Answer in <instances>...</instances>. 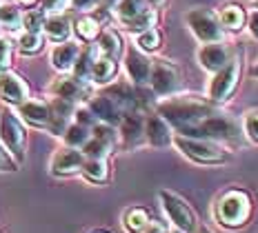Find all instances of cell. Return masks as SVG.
<instances>
[{
	"instance_id": "45",
	"label": "cell",
	"mask_w": 258,
	"mask_h": 233,
	"mask_svg": "<svg viewBox=\"0 0 258 233\" xmlns=\"http://www.w3.org/2000/svg\"><path fill=\"white\" fill-rule=\"evenodd\" d=\"M196 233H212V231H209L207 226H198V229H196Z\"/></svg>"
},
{
	"instance_id": "23",
	"label": "cell",
	"mask_w": 258,
	"mask_h": 233,
	"mask_svg": "<svg viewBox=\"0 0 258 233\" xmlns=\"http://www.w3.org/2000/svg\"><path fill=\"white\" fill-rule=\"evenodd\" d=\"M80 171H83V176L87 178L89 182L105 184L107 180H109V167H107L105 158H87Z\"/></svg>"
},
{
	"instance_id": "8",
	"label": "cell",
	"mask_w": 258,
	"mask_h": 233,
	"mask_svg": "<svg viewBox=\"0 0 258 233\" xmlns=\"http://www.w3.org/2000/svg\"><path fill=\"white\" fill-rule=\"evenodd\" d=\"M0 140L5 142L12 153L18 160L25 156V127L16 118L14 111H3L0 113Z\"/></svg>"
},
{
	"instance_id": "6",
	"label": "cell",
	"mask_w": 258,
	"mask_h": 233,
	"mask_svg": "<svg viewBox=\"0 0 258 233\" xmlns=\"http://www.w3.org/2000/svg\"><path fill=\"white\" fill-rule=\"evenodd\" d=\"M240 56H234L229 58L227 64L225 67H220L216 75H214L212 85H209V96L207 98L212 102H216V105H223V102H227L232 98V94L236 91V87H238V80H240Z\"/></svg>"
},
{
	"instance_id": "12",
	"label": "cell",
	"mask_w": 258,
	"mask_h": 233,
	"mask_svg": "<svg viewBox=\"0 0 258 233\" xmlns=\"http://www.w3.org/2000/svg\"><path fill=\"white\" fill-rule=\"evenodd\" d=\"M145 138L149 140V144L152 147H167L171 144V127L169 122L165 120L163 116H158V113H152V116H147V120H145Z\"/></svg>"
},
{
	"instance_id": "33",
	"label": "cell",
	"mask_w": 258,
	"mask_h": 233,
	"mask_svg": "<svg viewBox=\"0 0 258 233\" xmlns=\"http://www.w3.org/2000/svg\"><path fill=\"white\" fill-rule=\"evenodd\" d=\"M91 138H96V140H100V142H105L107 147H114V142H116V131H114V127H111V124L100 122V124H94Z\"/></svg>"
},
{
	"instance_id": "36",
	"label": "cell",
	"mask_w": 258,
	"mask_h": 233,
	"mask_svg": "<svg viewBox=\"0 0 258 233\" xmlns=\"http://www.w3.org/2000/svg\"><path fill=\"white\" fill-rule=\"evenodd\" d=\"M12 64V45L7 38H0V71Z\"/></svg>"
},
{
	"instance_id": "7",
	"label": "cell",
	"mask_w": 258,
	"mask_h": 233,
	"mask_svg": "<svg viewBox=\"0 0 258 233\" xmlns=\"http://www.w3.org/2000/svg\"><path fill=\"white\" fill-rule=\"evenodd\" d=\"M187 25H189L191 34L201 42H220L225 36L223 27H220L218 16L207 7H194L187 12Z\"/></svg>"
},
{
	"instance_id": "41",
	"label": "cell",
	"mask_w": 258,
	"mask_h": 233,
	"mask_svg": "<svg viewBox=\"0 0 258 233\" xmlns=\"http://www.w3.org/2000/svg\"><path fill=\"white\" fill-rule=\"evenodd\" d=\"M247 25H249V34L258 40V12H251V16L247 18Z\"/></svg>"
},
{
	"instance_id": "21",
	"label": "cell",
	"mask_w": 258,
	"mask_h": 233,
	"mask_svg": "<svg viewBox=\"0 0 258 233\" xmlns=\"http://www.w3.org/2000/svg\"><path fill=\"white\" fill-rule=\"evenodd\" d=\"M218 20H220V27L227 31H243L245 29V23H247V14L245 9L240 7L238 3H229L220 9L218 14Z\"/></svg>"
},
{
	"instance_id": "38",
	"label": "cell",
	"mask_w": 258,
	"mask_h": 233,
	"mask_svg": "<svg viewBox=\"0 0 258 233\" xmlns=\"http://www.w3.org/2000/svg\"><path fill=\"white\" fill-rule=\"evenodd\" d=\"M16 169H18V167H16L14 158L0 147V171H16Z\"/></svg>"
},
{
	"instance_id": "46",
	"label": "cell",
	"mask_w": 258,
	"mask_h": 233,
	"mask_svg": "<svg viewBox=\"0 0 258 233\" xmlns=\"http://www.w3.org/2000/svg\"><path fill=\"white\" fill-rule=\"evenodd\" d=\"M103 3L107 5V7H111V5H118V0H103Z\"/></svg>"
},
{
	"instance_id": "5",
	"label": "cell",
	"mask_w": 258,
	"mask_h": 233,
	"mask_svg": "<svg viewBox=\"0 0 258 233\" xmlns=\"http://www.w3.org/2000/svg\"><path fill=\"white\" fill-rule=\"evenodd\" d=\"M160 202H163L167 218L174 222V226H178L182 233H196L198 229L196 213H194V209L189 207V202L185 198L169 191V189H163L160 191Z\"/></svg>"
},
{
	"instance_id": "27",
	"label": "cell",
	"mask_w": 258,
	"mask_h": 233,
	"mask_svg": "<svg viewBox=\"0 0 258 233\" xmlns=\"http://www.w3.org/2000/svg\"><path fill=\"white\" fill-rule=\"evenodd\" d=\"M42 45H45V38H42L40 31H25V34L18 38V49L27 53V56L38 53L42 49Z\"/></svg>"
},
{
	"instance_id": "29",
	"label": "cell",
	"mask_w": 258,
	"mask_h": 233,
	"mask_svg": "<svg viewBox=\"0 0 258 233\" xmlns=\"http://www.w3.org/2000/svg\"><path fill=\"white\" fill-rule=\"evenodd\" d=\"M76 34L83 38V40H96V38L100 36V25L96 18H91V16H83V18L76 20Z\"/></svg>"
},
{
	"instance_id": "18",
	"label": "cell",
	"mask_w": 258,
	"mask_h": 233,
	"mask_svg": "<svg viewBox=\"0 0 258 233\" xmlns=\"http://www.w3.org/2000/svg\"><path fill=\"white\" fill-rule=\"evenodd\" d=\"M20 116H23L29 124H34V127H47V124H49V118H51V109L47 102L25 100L23 105H20Z\"/></svg>"
},
{
	"instance_id": "32",
	"label": "cell",
	"mask_w": 258,
	"mask_h": 233,
	"mask_svg": "<svg viewBox=\"0 0 258 233\" xmlns=\"http://www.w3.org/2000/svg\"><path fill=\"white\" fill-rule=\"evenodd\" d=\"M18 23H23L20 9L14 7V5H3V7H0V25L14 29V27H18Z\"/></svg>"
},
{
	"instance_id": "37",
	"label": "cell",
	"mask_w": 258,
	"mask_h": 233,
	"mask_svg": "<svg viewBox=\"0 0 258 233\" xmlns=\"http://www.w3.org/2000/svg\"><path fill=\"white\" fill-rule=\"evenodd\" d=\"M67 5V0H42V12L45 14H60Z\"/></svg>"
},
{
	"instance_id": "1",
	"label": "cell",
	"mask_w": 258,
	"mask_h": 233,
	"mask_svg": "<svg viewBox=\"0 0 258 233\" xmlns=\"http://www.w3.org/2000/svg\"><path fill=\"white\" fill-rule=\"evenodd\" d=\"M158 116H163L180 135L203 140H234L238 138V122L220 105L203 96H169L158 105Z\"/></svg>"
},
{
	"instance_id": "40",
	"label": "cell",
	"mask_w": 258,
	"mask_h": 233,
	"mask_svg": "<svg viewBox=\"0 0 258 233\" xmlns=\"http://www.w3.org/2000/svg\"><path fill=\"white\" fill-rule=\"evenodd\" d=\"M143 233H169V231H167V226H165L163 222H149V224L145 226Z\"/></svg>"
},
{
	"instance_id": "9",
	"label": "cell",
	"mask_w": 258,
	"mask_h": 233,
	"mask_svg": "<svg viewBox=\"0 0 258 233\" xmlns=\"http://www.w3.org/2000/svg\"><path fill=\"white\" fill-rule=\"evenodd\" d=\"M149 83H152L156 96H171L178 89V69L167 60H156L152 62Z\"/></svg>"
},
{
	"instance_id": "3",
	"label": "cell",
	"mask_w": 258,
	"mask_h": 233,
	"mask_svg": "<svg viewBox=\"0 0 258 233\" xmlns=\"http://www.w3.org/2000/svg\"><path fill=\"white\" fill-rule=\"evenodd\" d=\"M174 147L187 156L196 165H223L229 160V153L214 140H203V138H189V135H174L171 138Z\"/></svg>"
},
{
	"instance_id": "28",
	"label": "cell",
	"mask_w": 258,
	"mask_h": 233,
	"mask_svg": "<svg viewBox=\"0 0 258 233\" xmlns=\"http://www.w3.org/2000/svg\"><path fill=\"white\" fill-rule=\"evenodd\" d=\"M64 142H67V147H83L85 142L89 140V129L85 127V124H80V122H76V124H69L67 129H64Z\"/></svg>"
},
{
	"instance_id": "15",
	"label": "cell",
	"mask_w": 258,
	"mask_h": 233,
	"mask_svg": "<svg viewBox=\"0 0 258 233\" xmlns=\"http://www.w3.org/2000/svg\"><path fill=\"white\" fill-rule=\"evenodd\" d=\"M89 109L91 113H94L98 120H103L105 124H120V120L125 118V113H122V109L116 105L114 100L109 98V96H105V94H100V96H96L94 100H91V105H89Z\"/></svg>"
},
{
	"instance_id": "44",
	"label": "cell",
	"mask_w": 258,
	"mask_h": 233,
	"mask_svg": "<svg viewBox=\"0 0 258 233\" xmlns=\"http://www.w3.org/2000/svg\"><path fill=\"white\" fill-rule=\"evenodd\" d=\"M18 3H20V5H25V7H31V5H34L36 0H18Z\"/></svg>"
},
{
	"instance_id": "24",
	"label": "cell",
	"mask_w": 258,
	"mask_h": 233,
	"mask_svg": "<svg viewBox=\"0 0 258 233\" xmlns=\"http://www.w3.org/2000/svg\"><path fill=\"white\" fill-rule=\"evenodd\" d=\"M122 224H125L127 233H143L145 226L149 224V213L143 207H132L122 215Z\"/></svg>"
},
{
	"instance_id": "4",
	"label": "cell",
	"mask_w": 258,
	"mask_h": 233,
	"mask_svg": "<svg viewBox=\"0 0 258 233\" xmlns=\"http://www.w3.org/2000/svg\"><path fill=\"white\" fill-rule=\"evenodd\" d=\"M118 20L132 31H145L156 25L158 14L149 0H118Z\"/></svg>"
},
{
	"instance_id": "20",
	"label": "cell",
	"mask_w": 258,
	"mask_h": 233,
	"mask_svg": "<svg viewBox=\"0 0 258 233\" xmlns=\"http://www.w3.org/2000/svg\"><path fill=\"white\" fill-rule=\"evenodd\" d=\"M120 133H122V140H125L127 147H136L145 135V120L136 111L127 113L120 120Z\"/></svg>"
},
{
	"instance_id": "47",
	"label": "cell",
	"mask_w": 258,
	"mask_h": 233,
	"mask_svg": "<svg viewBox=\"0 0 258 233\" xmlns=\"http://www.w3.org/2000/svg\"><path fill=\"white\" fill-rule=\"evenodd\" d=\"M251 75H256V78H258V64H254V67H251Z\"/></svg>"
},
{
	"instance_id": "26",
	"label": "cell",
	"mask_w": 258,
	"mask_h": 233,
	"mask_svg": "<svg viewBox=\"0 0 258 233\" xmlns=\"http://www.w3.org/2000/svg\"><path fill=\"white\" fill-rule=\"evenodd\" d=\"M98 51L103 53V56L107 58H116L120 56V51H122V42H120V36L116 34V31H105L103 36H100V40H98Z\"/></svg>"
},
{
	"instance_id": "43",
	"label": "cell",
	"mask_w": 258,
	"mask_h": 233,
	"mask_svg": "<svg viewBox=\"0 0 258 233\" xmlns=\"http://www.w3.org/2000/svg\"><path fill=\"white\" fill-rule=\"evenodd\" d=\"M149 3H152L154 7H163V5H165V0H149Z\"/></svg>"
},
{
	"instance_id": "13",
	"label": "cell",
	"mask_w": 258,
	"mask_h": 233,
	"mask_svg": "<svg viewBox=\"0 0 258 233\" xmlns=\"http://www.w3.org/2000/svg\"><path fill=\"white\" fill-rule=\"evenodd\" d=\"M229 58L232 56H229L227 45H223V40L220 42H207V45L198 51V62L212 73H216L220 67H225Z\"/></svg>"
},
{
	"instance_id": "16",
	"label": "cell",
	"mask_w": 258,
	"mask_h": 233,
	"mask_svg": "<svg viewBox=\"0 0 258 233\" xmlns=\"http://www.w3.org/2000/svg\"><path fill=\"white\" fill-rule=\"evenodd\" d=\"M125 67L129 78L134 80L136 85H145L149 83V73H152V60L145 56L143 51L138 49H129L127 58H125Z\"/></svg>"
},
{
	"instance_id": "19",
	"label": "cell",
	"mask_w": 258,
	"mask_h": 233,
	"mask_svg": "<svg viewBox=\"0 0 258 233\" xmlns=\"http://www.w3.org/2000/svg\"><path fill=\"white\" fill-rule=\"evenodd\" d=\"M78 56H80V47L76 45V42L64 40L51 51V64L58 69V71H69V69H74Z\"/></svg>"
},
{
	"instance_id": "2",
	"label": "cell",
	"mask_w": 258,
	"mask_h": 233,
	"mask_svg": "<svg viewBox=\"0 0 258 233\" xmlns=\"http://www.w3.org/2000/svg\"><path fill=\"white\" fill-rule=\"evenodd\" d=\"M254 215V200L243 187L225 189L214 202V218L225 229H243Z\"/></svg>"
},
{
	"instance_id": "35",
	"label": "cell",
	"mask_w": 258,
	"mask_h": 233,
	"mask_svg": "<svg viewBox=\"0 0 258 233\" xmlns=\"http://www.w3.org/2000/svg\"><path fill=\"white\" fill-rule=\"evenodd\" d=\"M243 131L251 142L258 144V111H247L243 118Z\"/></svg>"
},
{
	"instance_id": "10",
	"label": "cell",
	"mask_w": 258,
	"mask_h": 233,
	"mask_svg": "<svg viewBox=\"0 0 258 233\" xmlns=\"http://www.w3.org/2000/svg\"><path fill=\"white\" fill-rule=\"evenodd\" d=\"M85 153L78 151L76 147H64L58 149V153L51 160V173L53 176H74L83 169L85 165Z\"/></svg>"
},
{
	"instance_id": "25",
	"label": "cell",
	"mask_w": 258,
	"mask_h": 233,
	"mask_svg": "<svg viewBox=\"0 0 258 233\" xmlns=\"http://www.w3.org/2000/svg\"><path fill=\"white\" fill-rule=\"evenodd\" d=\"M45 34L49 40L53 42H64L69 38V34H72V27H69V20L62 18V16H53V18L45 20Z\"/></svg>"
},
{
	"instance_id": "34",
	"label": "cell",
	"mask_w": 258,
	"mask_h": 233,
	"mask_svg": "<svg viewBox=\"0 0 258 233\" xmlns=\"http://www.w3.org/2000/svg\"><path fill=\"white\" fill-rule=\"evenodd\" d=\"M23 25H25V31H40L45 27V12L42 9H34V12L25 14Z\"/></svg>"
},
{
	"instance_id": "30",
	"label": "cell",
	"mask_w": 258,
	"mask_h": 233,
	"mask_svg": "<svg viewBox=\"0 0 258 233\" xmlns=\"http://www.w3.org/2000/svg\"><path fill=\"white\" fill-rule=\"evenodd\" d=\"M160 40H163V36H160V31L156 29V27H149V29H145L138 34L136 38V45L141 51H156L160 47Z\"/></svg>"
},
{
	"instance_id": "31",
	"label": "cell",
	"mask_w": 258,
	"mask_h": 233,
	"mask_svg": "<svg viewBox=\"0 0 258 233\" xmlns=\"http://www.w3.org/2000/svg\"><path fill=\"white\" fill-rule=\"evenodd\" d=\"M96 60V49H89V51H80L76 64H74V75L80 80H87L89 78V71H91V64Z\"/></svg>"
},
{
	"instance_id": "48",
	"label": "cell",
	"mask_w": 258,
	"mask_h": 233,
	"mask_svg": "<svg viewBox=\"0 0 258 233\" xmlns=\"http://www.w3.org/2000/svg\"><path fill=\"white\" fill-rule=\"evenodd\" d=\"M96 233H107V231H96Z\"/></svg>"
},
{
	"instance_id": "17",
	"label": "cell",
	"mask_w": 258,
	"mask_h": 233,
	"mask_svg": "<svg viewBox=\"0 0 258 233\" xmlns=\"http://www.w3.org/2000/svg\"><path fill=\"white\" fill-rule=\"evenodd\" d=\"M103 94L109 96V98L122 109L125 116H127V113H134V111L138 109V105H141V100H138V94L129 85H125V83H118L114 87H109V89H105Z\"/></svg>"
},
{
	"instance_id": "39",
	"label": "cell",
	"mask_w": 258,
	"mask_h": 233,
	"mask_svg": "<svg viewBox=\"0 0 258 233\" xmlns=\"http://www.w3.org/2000/svg\"><path fill=\"white\" fill-rule=\"evenodd\" d=\"M76 116H78V122L85 124V127H87V124H96V116L91 113V109H78Z\"/></svg>"
},
{
	"instance_id": "50",
	"label": "cell",
	"mask_w": 258,
	"mask_h": 233,
	"mask_svg": "<svg viewBox=\"0 0 258 233\" xmlns=\"http://www.w3.org/2000/svg\"><path fill=\"white\" fill-rule=\"evenodd\" d=\"M256 5H258V3H256Z\"/></svg>"
},
{
	"instance_id": "14",
	"label": "cell",
	"mask_w": 258,
	"mask_h": 233,
	"mask_svg": "<svg viewBox=\"0 0 258 233\" xmlns=\"http://www.w3.org/2000/svg\"><path fill=\"white\" fill-rule=\"evenodd\" d=\"M87 85H85V80L76 78V75H62V78H58L56 83L51 85V94L56 96V98H62V100H83L85 96H87Z\"/></svg>"
},
{
	"instance_id": "42",
	"label": "cell",
	"mask_w": 258,
	"mask_h": 233,
	"mask_svg": "<svg viewBox=\"0 0 258 233\" xmlns=\"http://www.w3.org/2000/svg\"><path fill=\"white\" fill-rule=\"evenodd\" d=\"M72 3H74V7L76 9H91L98 0H72Z\"/></svg>"
},
{
	"instance_id": "49",
	"label": "cell",
	"mask_w": 258,
	"mask_h": 233,
	"mask_svg": "<svg viewBox=\"0 0 258 233\" xmlns=\"http://www.w3.org/2000/svg\"><path fill=\"white\" fill-rule=\"evenodd\" d=\"M256 3H258V0H256Z\"/></svg>"
},
{
	"instance_id": "22",
	"label": "cell",
	"mask_w": 258,
	"mask_h": 233,
	"mask_svg": "<svg viewBox=\"0 0 258 233\" xmlns=\"http://www.w3.org/2000/svg\"><path fill=\"white\" fill-rule=\"evenodd\" d=\"M116 73H118V64L114 58H96L94 64H91V71H89V78H91V83H96V85H107V83H111V80L116 78Z\"/></svg>"
},
{
	"instance_id": "11",
	"label": "cell",
	"mask_w": 258,
	"mask_h": 233,
	"mask_svg": "<svg viewBox=\"0 0 258 233\" xmlns=\"http://www.w3.org/2000/svg\"><path fill=\"white\" fill-rule=\"evenodd\" d=\"M29 96V87L18 73L3 71L0 73V98L9 105H23Z\"/></svg>"
}]
</instances>
